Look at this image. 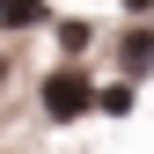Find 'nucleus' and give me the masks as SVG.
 <instances>
[{"label":"nucleus","mask_w":154,"mask_h":154,"mask_svg":"<svg viewBox=\"0 0 154 154\" xmlns=\"http://www.w3.org/2000/svg\"><path fill=\"white\" fill-rule=\"evenodd\" d=\"M125 66H132V73L154 66V29H132V37H125Z\"/></svg>","instance_id":"nucleus-3"},{"label":"nucleus","mask_w":154,"mask_h":154,"mask_svg":"<svg viewBox=\"0 0 154 154\" xmlns=\"http://www.w3.org/2000/svg\"><path fill=\"white\" fill-rule=\"evenodd\" d=\"M95 95H103V88H95L88 81V73H73V66H51L44 73V118H81V110H95Z\"/></svg>","instance_id":"nucleus-1"},{"label":"nucleus","mask_w":154,"mask_h":154,"mask_svg":"<svg viewBox=\"0 0 154 154\" xmlns=\"http://www.w3.org/2000/svg\"><path fill=\"white\" fill-rule=\"evenodd\" d=\"M0 73H8V66H0Z\"/></svg>","instance_id":"nucleus-6"},{"label":"nucleus","mask_w":154,"mask_h":154,"mask_svg":"<svg viewBox=\"0 0 154 154\" xmlns=\"http://www.w3.org/2000/svg\"><path fill=\"white\" fill-rule=\"evenodd\" d=\"M95 110H110V118H125V110H132V88H125V81H110L103 95H95Z\"/></svg>","instance_id":"nucleus-4"},{"label":"nucleus","mask_w":154,"mask_h":154,"mask_svg":"<svg viewBox=\"0 0 154 154\" xmlns=\"http://www.w3.org/2000/svg\"><path fill=\"white\" fill-rule=\"evenodd\" d=\"M125 8H154V0H125Z\"/></svg>","instance_id":"nucleus-5"},{"label":"nucleus","mask_w":154,"mask_h":154,"mask_svg":"<svg viewBox=\"0 0 154 154\" xmlns=\"http://www.w3.org/2000/svg\"><path fill=\"white\" fill-rule=\"evenodd\" d=\"M44 8H51V0H0V22H8V29H37Z\"/></svg>","instance_id":"nucleus-2"}]
</instances>
